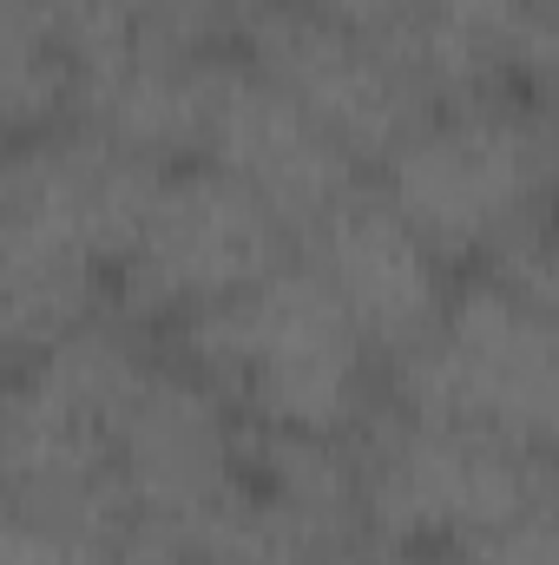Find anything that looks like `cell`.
I'll return each instance as SVG.
<instances>
[{
  "instance_id": "8fae6325",
  "label": "cell",
  "mask_w": 559,
  "mask_h": 565,
  "mask_svg": "<svg viewBox=\"0 0 559 565\" xmlns=\"http://www.w3.org/2000/svg\"><path fill=\"white\" fill-rule=\"evenodd\" d=\"M0 113L13 139L66 126L73 119V60L53 26L46 0H7L0 7Z\"/></svg>"
},
{
  "instance_id": "7a4b0ae2",
  "label": "cell",
  "mask_w": 559,
  "mask_h": 565,
  "mask_svg": "<svg viewBox=\"0 0 559 565\" xmlns=\"http://www.w3.org/2000/svg\"><path fill=\"white\" fill-rule=\"evenodd\" d=\"M178 362L198 369L251 427L356 440L376 422L382 349L342 309V296L296 250L271 277L178 322Z\"/></svg>"
},
{
  "instance_id": "30bf717a",
  "label": "cell",
  "mask_w": 559,
  "mask_h": 565,
  "mask_svg": "<svg viewBox=\"0 0 559 565\" xmlns=\"http://www.w3.org/2000/svg\"><path fill=\"white\" fill-rule=\"evenodd\" d=\"M303 257L316 277L342 296V309L362 322V335L382 349V362H402L454 302L447 257L389 204V191L369 178L356 184L329 217L303 231Z\"/></svg>"
},
{
  "instance_id": "2e32d148",
  "label": "cell",
  "mask_w": 559,
  "mask_h": 565,
  "mask_svg": "<svg viewBox=\"0 0 559 565\" xmlns=\"http://www.w3.org/2000/svg\"><path fill=\"white\" fill-rule=\"evenodd\" d=\"M126 565H184V559H165V553H133Z\"/></svg>"
},
{
  "instance_id": "52a82bcc",
  "label": "cell",
  "mask_w": 559,
  "mask_h": 565,
  "mask_svg": "<svg viewBox=\"0 0 559 565\" xmlns=\"http://www.w3.org/2000/svg\"><path fill=\"white\" fill-rule=\"evenodd\" d=\"M303 250L296 224L271 211L251 184H238L231 171L191 158L171 164L151 211H145L139 237L119 264V302L126 316L151 322H191L204 309H218L224 296L251 289L289 264Z\"/></svg>"
},
{
  "instance_id": "ba28073f",
  "label": "cell",
  "mask_w": 559,
  "mask_h": 565,
  "mask_svg": "<svg viewBox=\"0 0 559 565\" xmlns=\"http://www.w3.org/2000/svg\"><path fill=\"white\" fill-rule=\"evenodd\" d=\"M238 33H244V60L257 73H271L369 171L441 106V93L415 66L382 33H369L356 20H336V13H316L296 0H257Z\"/></svg>"
},
{
  "instance_id": "277c9868",
  "label": "cell",
  "mask_w": 559,
  "mask_h": 565,
  "mask_svg": "<svg viewBox=\"0 0 559 565\" xmlns=\"http://www.w3.org/2000/svg\"><path fill=\"white\" fill-rule=\"evenodd\" d=\"M158 369V349L113 309L53 349L13 362L7 395V507H46V513H86L126 533L113 460L119 427L133 415L139 388ZM133 546V533H126Z\"/></svg>"
},
{
  "instance_id": "9a60e30c",
  "label": "cell",
  "mask_w": 559,
  "mask_h": 565,
  "mask_svg": "<svg viewBox=\"0 0 559 565\" xmlns=\"http://www.w3.org/2000/svg\"><path fill=\"white\" fill-rule=\"evenodd\" d=\"M296 7H316V13H336V20H356V26H369V33H395L409 13H415V0H296Z\"/></svg>"
},
{
  "instance_id": "4fadbf2b",
  "label": "cell",
  "mask_w": 559,
  "mask_h": 565,
  "mask_svg": "<svg viewBox=\"0 0 559 565\" xmlns=\"http://www.w3.org/2000/svg\"><path fill=\"white\" fill-rule=\"evenodd\" d=\"M454 565H559V480L507 526H494L487 540H474Z\"/></svg>"
},
{
  "instance_id": "5b68a950",
  "label": "cell",
  "mask_w": 559,
  "mask_h": 565,
  "mask_svg": "<svg viewBox=\"0 0 559 565\" xmlns=\"http://www.w3.org/2000/svg\"><path fill=\"white\" fill-rule=\"evenodd\" d=\"M356 467H362V520L376 540H402L461 559L474 540L527 513L559 467L547 454L500 440L487 427L441 422L395 408L356 434Z\"/></svg>"
},
{
  "instance_id": "6da1fadb",
  "label": "cell",
  "mask_w": 559,
  "mask_h": 565,
  "mask_svg": "<svg viewBox=\"0 0 559 565\" xmlns=\"http://www.w3.org/2000/svg\"><path fill=\"white\" fill-rule=\"evenodd\" d=\"M165 171L73 119L13 139L0 178V322L13 362L106 316V282H119Z\"/></svg>"
},
{
  "instance_id": "3957f363",
  "label": "cell",
  "mask_w": 559,
  "mask_h": 565,
  "mask_svg": "<svg viewBox=\"0 0 559 565\" xmlns=\"http://www.w3.org/2000/svg\"><path fill=\"white\" fill-rule=\"evenodd\" d=\"M376 184L447 264L494 270L559 217V119L527 86L441 99Z\"/></svg>"
},
{
  "instance_id": "5bb4252c",
  "label": "cell",
  "mask_w": 559,
  "mask_h": 565,
  "mask_svg": "<svg viewBox=\"0 0 559 565\" xmlns=\"http://www.w3.org/2000/svg\"><path fill=\"white\" fill-rule=\"evenodd\" d=\"M316 565H454V559H447V553H428V546H402V540H376V533H362V540L323 553Z\"/></svg>"
},
{
  "instance_id": "9c48e42d",
  "label": "cell",
  "mask_w": 559,
  "mask_h": 565,
  "mask_svg": "<svg viewBox=\"0 0 559 565\" xmlns=\"http://www.w3.org/2000/svg\"><path fill=\"white\" fill-rule=\"evenodd\" d=\"M198 158L231 171L238 184H251L271 211L296 224V237L329 217L356 184H369V164L336 145L271 73H257L244 53L218 60L211 79V106H204V139Z\"/></svg>"
},
{
  "instance_id": "8992f818",
  "label": "cell",
  "mask_w": 559,
  "mask_h": 565,
  "mask_svg": "<svg viewBox=\"0 0 559 565\" xmlns=\"http://www.w3.org/2000/svg\"><path fill=\"white\" fill-rule=\"evenodd\" d=\"M395 408L487 427L559 454V309L481 277L454 289L441 322L395 362Z\"/></svg>"
},
{
  "instance_id": "7c38bea8",
  "label": "cell",
  "mask_w": 559,
  "mask_h": 565,
  "mask_svg": "<svg viewBox=\"0 0 559 565\" xmlns=\"http://www.w3.org/2000/svg\"><path fill=\"white\" fill-rule=\"evenodd\" d=\"M126 533L86 513H46V507H7L0 565H126Z\"/></svg>"
}]
</instances>
